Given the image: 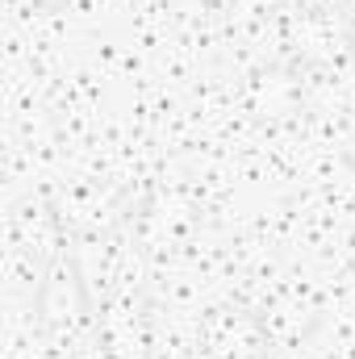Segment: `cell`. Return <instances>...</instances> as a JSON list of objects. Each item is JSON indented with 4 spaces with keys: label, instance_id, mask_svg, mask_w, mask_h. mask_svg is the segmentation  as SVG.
I'll return each mask as SVG.
<instances>
[{
    "label": "cell",
    "instance_id": "7a4b0ae2",
    "mask_svg": "<svg viewBox=\"0 0 355 359\" xmlns=\"http://www.w3.org/2000/svg\"><path fill=\"white\" fill-rule=\"evenodd\" d=\"M247 318H251L260 355H267V351H284V347L305 343L318 330V322H322V305L309 301L297 288H280V292H272L264 305L255 313H247Z\"/></svg>",
    "mask_w": 355,
    "mask_h": 359
},
{
    "label": "cell",
    "instance_id": "6da1fadb",
    "mask_svg": "<svg viewBox=\"0 0 355 359\" xmlns=\"http://www.w3.org/2000/svg\"><path fill=\"white\" fill-rule=\"evenodd\" d=\"M280 46L297 72H335L355 59V13L347 4H297L280 17Z\"/></svg>",
    "mask_w": 355,
    "mask_h": 359
},
{
    "label": "cell",
    "instance_id": "3957f363",
    "mask_svg": "<svg viewBox=\"0 0 355 359\" xmlns=\"http://www.w3.org/2000/svg\"><path fill=\"white\" fill-rule=\"evenodd\" d=\"M301 76H305V72H297V67L284 63V59L255 67L251 80H247V92H243L247 113H251L255 121H264V126H284V121H293V117L301 113V104H305Z\"/></svg>",
    "mask_w": 355,
    "mask_h": 359
},
{
    "label": "cell",
    "instance_id": "277c9868",
    "mask_svg": "<svg viewBox=\"0 0 355 359\" xmlns=\"http://www.w3.org/2000/svg\"><path fill=\"white\" fill-rule=\"evenodd\" d=\"M38 8H63V4H72V0H34Z\"/></svg>",
    "mask_w": 355,
    "mask_h": 359
}]
</instances>
